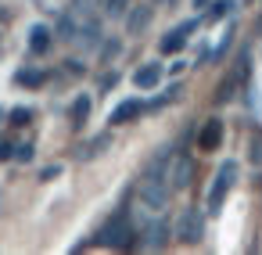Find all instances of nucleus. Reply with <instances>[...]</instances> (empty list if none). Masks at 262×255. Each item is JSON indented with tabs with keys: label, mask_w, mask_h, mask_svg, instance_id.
<instances>
[{
	"label": "nucleus",
	"mask_w": 262,
	"mask_h": 255,
	"mask_svg": "<svg viewBox=\"0 0 262 255\" xmlns=\"http://www.w3.org/2000/svg\"><path fill=\"white\" fill-rule=\"evenodd\" d=\"M119 87V72H104V79H101V90H115Z\"/></svg>",
	"instance_id": "nucleus-27"
},
{
	"label": "nucleus",
	"mask_w": 262,
	"mask_h": 255,
	"mask_svg": "<svg viewBox=\"0 0 262 255\" xmlns=\"http://www.w3.org/2000/svg\"><path fill=\"white\" fill-rule=\"evenodd\" d=\"M248 158H251L255 169H262V126H255L251 137H248Z\"/></svg>",
	"instance_id": "nucleus-19"
},
{
	"label": "nucleus",
	"mask_w": 262,
	"mask_h": 255,
	"mask_svg": "<svg viewBox=\"0 0 262 255\" xmlns=\"http://www.w3.org/2000/svg\"><path fill=\"white\" fill-rule=\"evenodd\" d=\"M54 36H58V33H54L51 26L36 22V26L29 29V54H33V58H43V54L54 47Z\"/></svg>",
	"instance_id": "nucleus-6"
},
{
	"label": "nucleus",
	"mask_w": 262,
	"mask_h": 255,
	"mask_svg": "<svg viewBox=\"0 0 262 255\" xmlns=\"http://www.w3.org/2000/svg\"><path fill=\"white\" fill-rule=\"evenodd\" d=\"M29 122H33V108H11V112H8V126L22 130V126H29Z\"/></svg>",
	"instance_id": "nucleus-22"
},
{
	"label": "nucleus",
	"mask_w": 262,
	"mask_h": 255,
	"mask_svg": "<svg viewBox=\"0 0 262 255\" xmlns=\"http://www.w3.org/2000/svg\"><path fill=\"white\" fill-rule=\"evenodd\" d=\"M223 144V119H208L201 130H198V151H219Z\"/></svg>",
	"instance_id": "nucleus-8"
},
{
	"label": "nucleus",
	"mask_w": 262,
	"mask_h": 255,
	"mask_svg": "<svg viewBox=\"0 0 262 255\" xmlns=\"http://www.w3.org/2000/svg\"><path fill=\"white\" fill-rule=\"evenodd\" d=\"M198 26H201V18H187V22H180V29H183V33H187V36H190V33H194V29H198Z\"/></svg>",
	"instance_id": "nucleus-30"
},
{
	"label": "nucleus",
	"mask_w": 262,
	"mask_h": 255,
	"mask_svg": "<svg viewBox=\"0 0 262 255\" xmlns=\"http://www.w3.org/2000/svg\"><path fill=\"white\" fill-rule=\"evenodd\" d=\"M140 112H144V101H140V97H129V101H119V104L112 108L108 122H112V126H129L133 119H140Z\"/></svg>",
	"instance_id": "nucleus-7"
},
{
	"label": "nucleus",
	"mask_w": 262,
	"mask_h": 255,
	"mask_svg": "<svg viewBox=\"0 0 262 255\" xmlns=\"http://www.w3.org/2000/svg\"><path fill=\"white\" fill-rule=\"evenodd\" d=\"M169 151L172 147H162V155H155L147 162V169L140 173V183H137V194H140V205L158 216L169 208V194H172V183H169Z\"/></svg>",
	"instance_id": "nucleus-1"
},
{
	"label": "nucleus",
	"mask_w": 262,
	"mask_h": 255,
	"mask_svg": "<svg viewBox=\"0 0 262 255\" xmlns=\"http://www.w3.org/2000/svg\"><path fill=\"white\" fill-rule=\"evenodd\" d=\"M169 183H172V190H187V187L194 183V162H190V158H172Z\"/></svg>",
	"instance_id": "nucleus-10"
},
{
	"label": "nucleus",
	"mask_w": 262,
	"mask_h": 255,
	"mask_svg": "<svg viewBox=\"0 0 262 255\" xmlns=\"http://www.w3.org/2000/svg\"><path fill=\"white\" fill-rule=\"evenodd\" d=\"M8 158H15V144L11 140H0V162H8Z\"/></svg>",
	"instance_id": "nucleus-28"
},
{
	"label": "nucleus",
	"mask_w": 262,
	"mask_h": 255,
	"mask_svg": "<svg viewBox=\"0 0 262 255\" xmlns=\"http://www.w3.org/2000/svg\"><path fill=\"white\" fill-rule=\"evenodd\" d=\"M54 176H61V165H58V162H54V165H47V169L40 173V180H43V183H47V180H54Z\"/></svg>",
	"instance_id": "nucleus-29"
},
{
	"label": "nucleus",
	"mask_w": 262,
	"mask_h": 255,
	"mask_svg": "<svg viewBox=\"0 0 262 255\" xmlns=\"http://www.w3.org/2000/svg\"><path fill=\"white\" fill-rule=\"evenodd\" d=\"M76 44H79L83 51H94V47H101V44H104V36H101V18H94V22H83V26H79V36H76Z\"/></svg>",
	"instance_id": "nucleus-12"
},
{
	"label": "nucleus",
	"mask_w": 262,
	"mask_h": 255,
	"mask_svg": "<svg viewBox=\"0 0 262 255\" xmlns=\"http://www.w3.org/2000/svg\"><path fill=\"white\" fill-rule=\"evenodd\" d=\"M205 237V216L198 208H183L176 219V241L180 244H198Z\"/></svg>",
	"instance_id": "nucleus-5"
},
{
	"label": "nucleus",
	"mask_w": 262,
	"mask_h": 255,
	"mask_svg": "<svg viewBox=\"0 0 262 255\" xmlns=\"http://www.w3.org/2000/svg\"><path fill=\"white\" fill-rule=\"evenodd\" d=\"M69 11H72V15L79 18V26H83V22H94V18L104 15V0H72Z\"/></svg>",
	"instance_id": "nucleus-11"
},
{
	"label": "nucleus",
	"mask_w": 262,
	"mask_h": 255,
	"mask_svg": "<svg viewBox=\"0 0 262 255\" xmlns=\"http://www.w3.org/2000/svg\"><path fill=\"white\" fill-rule=\"evenodd\" d=\"M237 87H241V76H237V69H233V72H230V76L215 87V104H226V101L237 94Z\"/></svg>",
	"instance_id": "nucleus-18"
},
{
	"label": "nucleus",
	"mask_w": 262,
	"mask_h": 255,
	"mask_svg": "<svg viewBox=\"0 0 262 255\" xmlns=\"http://www.w3.org/2000/svg\"><path fill=\"white\" fill-rule=\"evenodd\" d=\"M151 18H155V4L129 8V15H126V33H129V36H140V33L151 26Z\"/></svg>",
	"instance_id": "nucleus-9"
},
{
	"label": "nucleus",
	"mask_w": 262,
	"mask_h": 255,
	"mask_svg": "<svg viewBox=\"0 0 262 255\" xmlns=\"http://www.w3.org/2000/svg\"><path fill=\"white\" fill-rule=\"evenodd\" d=\"M129 0H104V18H126Z\"/></svg>",
	"instance_id": "nucleus-23"
},
{
	"label": "nucleus",
	"mask_w": 262,
	"mask_h": 255,
	"mask_svg": "<svg viewBox=\"0 0 262 255\" xmlns=\"http://www.w3.org/2000/svg\"><path fill=\"white\" fill-rule=\"evenodd\" d=\"M176 97H180V83H172V87H169L162 97H155V101H151V108H165V104H172Z\"/></svg>",
	"instance_id": "nucleus-24"
},
{
	"label": "nucleus",
	"mask_w": 262,
	"mask_h": 255,
	"mask_svg": "<svg viewBox=\"0 0 262 255\" xmlns=\"http://www.w3.org/2000/svg\"><path fill=\"white\" fill-rule=\"evenodd\" d=\"M0 119H8V108H0Z\"/></svg>",
	"instance_id": "nucleus-32"
},
{
	"label": "nucleus",
	"mask_w": 262,
	"mask_h": 255,
	"mask_svg": "<svg viewBox=\"0 0 262 255\" xmlns=\"http://www.w3.org/2000/svg\"><path fill=\"white\" fill-rule=\"evenodd\" d=\"M258 33H262V15H258Z\"/></svg>",
	"instance_id": "nucleus-34"
},
{
	"label": "nucleus",
	"mask_w": 262,
	"mask_h": 255,
	"mask_svg": "<svg viewBox=\"0 0 262 255\" xmlns=\"http://www.w3.org/2000/svg\"><path fill=\"white\" fill-rule=\"evenodd\" d=\"M190 4H194V8H208V0H190Z\"/></svg>",
	"instance_id": "nucleus-31"
},
{
	"label": "nucleus",
	"mask_w": 262,
	"mask_h": 255,
	"mask_svg": "<svg viewBox=\"0 0 262 255\" xmlns=\"http://www.w3.org/2000/svg\"><path fill=\"white\" fill-rule=\"evenodd\" d=\"M233 183H237V162L233 158H226L219 169H215V180H212V187H208V212H219L223 208V201H226V194L233 190Z\"/></svg>",
	"instance_id": "nucleus-3"
},
{
	"label": "nucleus",
	"mask_w": 262,
	"mask_h": 255,
	"mask_svg": "<svg viewBox=\"0 0 262 255\" xmlns=\"http://www.w3.org/2000/svg\"><path fill=\"white\" fill-rule=\"evenodd\" d=\"M90 108H94V97H90V94H79V97L72 101V108H69V122H72V130H79V126L90 119Z\"/></svg>",
	"instance_id": "nucleus-14"
},
{
	"label": "nucleus",
	"mask_w": 262,
	"mask_h": 255,
	"mask_svg": "<svg viewBox=\"0 0 262 255\" xmlns=\"http://www.w3.org/2000/svg\"><path fill=\"white\" fill-rule=\"evenodd\" d=\"M15 162H33V144H15Z\"/></svg>",
	"instance_id": "nucleus-25"
},
{
	"label": "nucleus",
	"mask_w": 262,
	"mask_h": 255,
	"mask_svg": "<svg viewBox=\"0 0 262 255\" xmlns=\"http://www.w3.org/2000/svg\"><path fill=\"white\" fill-rule=\"evenodd\" d=\"M15 83H18V87H26V90H40V87L47 83V72H40V69H29V65H26V69H18V72H15Z\"/></svg>",
	"instance_id": "nucleus-17"
},
{
	"label": "nucleus",
	"mask_w": 262,
	"mask_h": 255,
	"mask_svg": "<svg viewBox=\"0 0 262 255\" xmlns=\"http://www.w3.org/2000/svg\"><path fill=\"white\" fill-rule=\"evenodd\" d=\"M65 69H69V76H83V72H86V65H83L79 58H69V61H65Z\"/></svg>",
	"instance_id": "nucleus-26"
},
{
	"label": "nucleus",
	"mask_w": 262,
	"mask_h": 255,
	"mask_svg": "<svg viewBox=\"0 0 262 255\" xmlns=\"http://www.w3.org/2000/svg\"><path fill=\"white\" fill-rule=\"evenodd\" d=\"M97 51H101V61H104V65H112V61L122 54V40H104Z\"/></svg>",
	"instance_id": "nucleus-21"
},
{
	"label": "nucleus",
	"mask_w": 262,
	"mask_h": 255,
	"mask_svg": "<svg viewBox=\"0 0 262 255\" xmlns=\"http://www.w3.org/2000/svg\"><path fill=\"white\" fill-rule=\"evenodd\" d=\"M233 0H215V4H208V15H205V22H219V18H226V15H233Z\"/></svg>",
	"instance_id": "nucleus-20"
},
{
	"label": "nucleus",
	"mask_w": 262,
	"mask_h": 255,
	"mask_svg": "<svg viewBox=\"0 0 262 255\" xmlns=\"http://www.w3.org/2000/svg\"><path fill=\"white\" fill-rule=\"evenodd\" d=\"M162 83V65H140L133 72V87L137 90H155Z\"/></svg>",
	"instance_id": "nucleus-13"
},
{
	"label": "nucleus",
	"mask_w": 262,
	"mask_h": 255,
	"mask_svg": "<svg viewBox=\"0 0 262 255\" xmlns=\"http://www.w3.org/2000/svg\"><path fill=\"white\" fill-rule=\"evenodd\" d=\"M155 4H172V0H155Z\"/></svg>",
	"instance_id": "nucleus-33"
},
{
	"label": "nucleus",
	"mask_w": 262,
	"mask_h": 255,
	"mask_svg": "<svg viewBox=\"0 0 262 255\" xmlns=\"http://www.w3.org/2000/svg\"><path fill=\"white\" fill-rule=\"evenodd\" d=\"M108 147H112V133H97V137H94V140H86V144H83V147H79L76 155H79L83 162H90V158H97V155H104Z\"/></svg>",
	"instance_id": "nucleus-15"
},
{
	"label": "nucleus",
	"mask_w": 262,
	"mask_h": 255,
	"mask_svg": "<svg viewBox=\"0 0 262 255\" xmlns=\"http://www.w3.org/2000/svg\"><path fill=\"white\" fill-rule=\"evenodd\" d=\"M183 44H187V33L176 26L172 33H165V36L158 40V51H162V54H169V58H176V54L183 51Z\"/></svg>",
	"instance_id": "nucleus-16"
},
{
	"label": "nucleus",
	"mask_w": 262,
	"mask_h": 255,
	"mask_svg": "<svg viewBox=\"0 0 262 255\" xmlns=\"http://www.w3.org/2000/svg\"><path fill=\"white\" fill-rule=\"evenodd\" d=\"M97 241L108 244V248H119V251H133V248H140V230L133 226L129 212L119 208V212L104 223V230L97 233Z\"/></svg>",
	"instance_id": "nucleus-2"
},
{
	"label": "nucleus",
	"mask_w": 262,
	"mask_h": 255,
	"mask_svg": "<svg viewBox=\"0 0 262 255\" xmlns=\"http://www.w3.org/2000/svg\"><path fill=\"white\" fill-rule=\"evenodd\" d=\"M169 237H176V226H169V219L158 212V216L140 230V248H144V251H162V248H169Z\"/></svg>",
	"instance_id": "nucleus-4"
}]
</instances>
